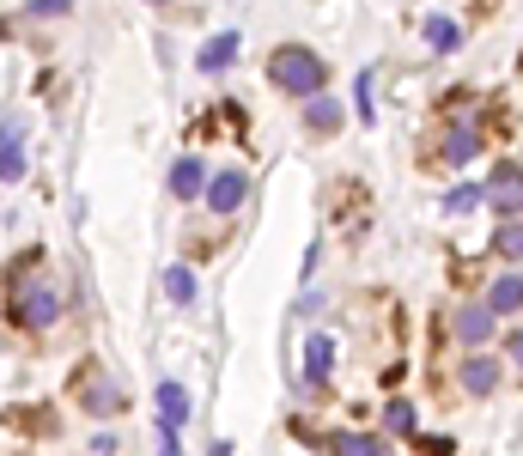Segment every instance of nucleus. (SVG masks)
<instances>
[{
    "label": "nucleus",
    "mask_w": 523,
    "mask_h": 456,
    "mask_svg": "<svg viewBox=\"0 0 523 456\" xmlns=\"http://www.w3.org/2000/svg\"><path fill=\"white\" fill-rule=\"evenodd\" d=\"M55 13H73V0H31L25 19H55Z\"/></svg>",
    "instance_id": "nucleus-22"
},
{
    "label": "nucleus",
    "mask_w": 523,
    "mask_h": 456,
    "mask_svg": "<svg viewBox=\"0 0 523 456\" xmlns=\"http://www.w3.org/2000/svg\"><path fill=\"white\" fill-rule=\"evenodd\" d=\"M323 450H329V456H390V444H384L378 432H329Z\"/></svg>",
    "instance_id": "nucleus-9"
},
{
    "label": "nucleus",
    "mask_w": 523,
    "mask_h": 456,
    "mask_svg": "<svg viewBox=\"0 0 523 456\" xmlns=\"http://www.w3.org/2000/svg\"><path fill=\"white\" fill-rule=\"evenodd\" d=\"M390 432H402V438H420V432H414V402H390Z\"/></svg>",
    "instance_id": "nucleus-21"
},
{
    "label": "nucleus",
    "mask_w": 523,
    "mask_h": 456,
    "mask_svg": "<svg viewBox=\"0 0 523 456\" xmlns=\"http://www.w3.org/2000/svg\"><path fill=\"white\" fill-rule=\"evenodd\" d=\"M499 256L505 262H523V219H505L499 225Z\"/></svg>",
    "instance_id": "nucleus-19"
},
{
    "label": "nucleus",
    "mask_w": 523,
    "mask_h": 456,
    "mask_svg": "<svg viewBox=\"0 0 523 456\" xmlns=\"http://www.w3.org/2000/svg\"><path fill=\"white\" fill-rule=\"evenodd\" d=\"M159 456H183V444H177V432H165V426H159Z\"/></svg>",
    "instance_id": "nucleus-24"
},
{
    "label": "nucleus",
    "mask_w": 523,
    "mask_h": 456,
    "mask_svg": "<svg viewBox=\"0 0 523 456\" xmlns=\"http://www.w3.org/2000/svg\"><path fill=\"white\" fill-rule=\"evenodd\" d=\"M244 195H250V177H244L238 165H226V171L207 177V207H213V213H238Z\"/></svg>",
    "instance_id": "nucleus-6"
},
{
    "label": "nucleus",
    "mask_w": 523,
    "mask_h": 456,
    "mask_svg": "<svg viewBox=\"0 0 523 456\" xmlns=\"http://www.w3.org/2000/svg\"><path fill=\"white\" fill-rule=\"evenodd\" d=\"M73 402H80L92 420H116V414H128V396H122V384L92 359V365H80L73 371Z\"/></svg>",
    "instance_id": "nucleus-3"
},
{
    "label": "nucleus",
    "mask_w": 523,
    "mask_h": 456,
    "mask_svg": "<svg viewBox=\"0 0 523 456\" xmlns=\"http://www.w3.org/2000/svg\"><path fill=\"white\" fill-rule=\"evenodd\" d=\"M487 311H493V317H517V311H523V274H499V280H493Z\"/></svg>",
    "instance_id": "nucleus-14"
},
{
    "label": "nucleus",
    "mask_w": 523,
    "mask_h": 456,
    "mask_svg": "<svg viewBox=\"0 0 523 456\" xmlns=\"http://www.w3.org/2000/svg\"><path fill=\"white\" fill-rule=\"evenodd\" d=\"M475 207H481V189L475 183H457L451 195H444V213H475Z\"/></svg>",
    "instance_id": "nucleus-20"
},
{
    "label": "nucleus",
    "mask_w": 523,
    "mask_h": 456,
    "mask_svg": "<svg viewBox=\"0 0 523 456\" xmlns=\"http://www.w3.org/2000/svg\"><path fill=\"white\" fill-rule=\"evenodd\" d=\"M481 152V128L469 122V116H457L451 128H444V140H438V165H451V171H463L469 159Z\"/></svg>",
    "instance_id": "nucleus-4"
},
{
    "label": "nucleus",
    "mask_w": 523,
    "mask_h": 456,
    "mask_svg": "<svg viewBox=\"0 0 523 456\" xmlns=\"http://www.w3.org/2000/svg\"><path fill=\"white\" fill-rule=\"evenodd\" d=\"M341 116H347V110H341V104H335L329 92H317V98H305V128H311V134H323V140H329V134L341 128Z\"/></svg>",
    "instance_id": "nucleus-13"
},
{
    "label": "nucleus",
    "mask_w": 523,
    "mask_h": 456,
    "mask_svg": "<svg viewBox=\"0 0 523 456\" xmlns=\"http://www.w3.org/2000/svg\"><path fill=\"white\" fill-rule=\"evenodd\" d=\"M481 201H487L499 219H517V213H523V171H517V165H499L493 183L481 189Z\"/></svg>",
    "instance_id": "nucleus-5"
},
{
    "label": "nucleus",
    "mask_w": 523,
    "mask_h": 456,
    "mask_svg": "<svg viewBox=\"0 0 523 456\" xmlns=\"http://www.w3.org/2000/svg\"><path fill=\"white\" fill-rule=\"evenodd\" d=\"M207 456H232V444H226V438H219V444H213V450H207Z\"/></svg>",
    "instance_id": "nucleus-26"
},
{
    "label": "nucleus",
    "mask_w": 523,
    "mask_h": 456,
    "mask_svg": "<svg viewBox=\"0 0 523 456\" xmlns=\"http://www.w3.org/2000/svg\"><path fill=\"white\" fill-rule=\"evenodd\" d=\"M463 390H469V396H493V390H499V359H487V353L475 347V353L463 359Z\"/></svg>",
    "instance_id": "nucleus-10"
},
{
    "label": "nucleus",
    "mask_w": 523,
    "mask_h": 456,
    "mask_svg": "<svg viewBox=\"0 0 523 456\" xmlns=\"http://www.w3.org/2000/svg\"><path fill=\"white\" fill-rule=\"evenodd\" d=\"M0 177H25V116H0Z\"/></svg>",
    "instance_id": "nucleus-7"
},
{
    "label": "nucleus",
    "mask_w": 523,
    "mask_h": 456,
    "mask_svg": "<svg viewBox=\"0 0 523 456\" xmlns=\"http://www.w3.org/2000/svg\"><path fill=\"white\" fill-rule=\"evenodd\" d=\"M505 353H511V359H517V365H523V323H517V329H511V341H505Z\"/></svg>",
    "instance_id": "nucleus-25"
},
{
    "label": "nucleus",
    "mask_w": 523,
    "mask_h": 456,
    "mask_svg": "<svg viewBox=\"0 0 523 456\" xmlns=\"http://www.w3.org/2000/svg\"><path fill=\"white\" fill-rule=\"evenodd\" d=\"M171 189H177V201L207 195V171H201V159H177V165H171Z\"/></svg>",
    "instance_id": "nucleus-16"
},
{
    "label": "nucleus",
    "mask_w": 523,
    "mask_h": 456,
    "mask_svg": "<svg viewBox=\"0 0 523 456\" xmlns=\"http://www.w3.org/2000/svg\"><path fill=\"white\" fill-rule=\"evenodd\" d=\"M353 98H359V122H371V73H359V92Z\"/></svg>",
    "instance_id": "nucleus-23"
},
{
    "label": "nucleus",
    "mask_w": 523,
    "mask_h": 456,
    "mask_svg": "<svg viewBox=\"0 0 523 456\" xmlns=\"http://www.w3.org/2000/svg\"><path fill=\"white\" fill-rule=\"evenodd\" d=\"M426 43H432L438 55H451V49L463 43V31H457V19H426Z\"/></svg>",
    "instance_id": "nucleus-17"
},
{
    "label": "nucleus",
    "mask_w": 523,
    "mask_h": 456,
    "mask_svg": "<svg viewBox=\"0 0 523 456\" xmlns=\"http://www.w3.org/2000/svg\"><path fill=\"white\" fill-rule=\"evenodd\" d=\"M37 262H43V256L25 250L19 268H13V317H19L25 329H49V323L61 317V286H55Z\"/></svg>",
    "instance_id": "nucleus-1"
},
{
    "label": "nucleus",
    "mask_w": 523,
    "mask_h": 456,
    "mask_svg": "<svg viewBox=\"0 0 523 456\" xmlns=\"http://www.w3.org/2000/svg\"><path fill=\"white\" fill-rule=\"evenodd\" d=\"M268 80H274V92L317 98V92L329 86V61H323L317 49H305V43H280V49L268 55Z\"/></svg>",
    "instance_id": "nucleus-2"
},
{
    "label": "nucleus",
    "mask_w": 523,
    "mask_h": 456,
    "mask_svg": "<svg viewBox=\"0 0 523 456\" xmlns=\"http://www.w3.org/2000/svg\"><path fill=\"white\" fill-rule=\"evenodd\" d=\"M165 292H171L177 304H195V274H189V262H171V268H165Z\"/></svg>",
    "instance_id": "nucleus-18"
},
{
    "label": "nucleus",
    "mask_w": 523,
    "mask_h": 456,
    "mask_svg": "<svg viewBox=\"0 0 523 456\" xmlns=\"http://www.w3.org/2000/svg\"><path fill=\"white\" fill-rule=\"evenodd\" d=\"M493 311H487V304H463V311H457V341L463 347H487L493 341Z\"/></svg>",
    "instance_id": "nucleus-8"
},
{
    "label": "nucleus",
    "mask_w": 523,
    "mask_h": 456,
    "mask_svg": "<svg viewBox=\"0 0 523 456\" xmlns=\"http://www.w3.org/2000/svg\"><path fill=\"white\" fill-rule=\"evenodd\" d=\"M232 61H238V31L207 37V43H201V55H195V67H201V73H226Z\"/></svg>",
    "instance_id": "nucleus-11"
},
{
    "label": "nucleus",
    "mask_w": 523,
    "mask_h": 456,
    "mask_svg": "<svg viewBox=\"0 0 523 456\" xmlns=\"http://www.w3.org/2000/svg\"><path fill=\"white\" fill-rule=\"evenodd\" d=\"M329 371H335V341L329 335H311L305 341V384H323Z\"/></svg>",
    "instance_id": "nucleus-15"
},
{
    "label": "nucleus",
    "mask_w": 523,
    "mask_h": 456,
    "mask_svg": "<svg viewBox=\"0 0 523 456\" xmlns=\"http://www.w3.org/2000/svg\"><path fill=\"white\" fill-rule=\"evenodd\" d=\"M159 426H165V432H183V426H189V390L171 384V377L159 384Z\"/></svg>",
    "instance_id": "nucleus-12"
}]
</instances>
